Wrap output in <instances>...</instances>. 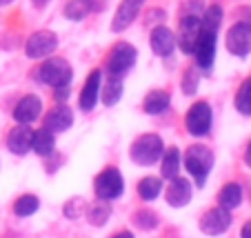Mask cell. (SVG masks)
<instances>
[{
	"instance_id": "obj_1",
	"label": "cell",
	"mask_w": 251,
	"mask_h": 238,
	"mask_svg": "<svg viewBox=\"0 0 251 238\" xmlns=\"http://www.w3.org/2000/svg\"><path fill=\"white\" fill-rule=\"evenodd\" d=\"M182 165L189 172V176L194 178L196 185L204 187L213 167V152L207 145H191L185 152V156H182Z\"/></svg>"
},
{
	"instance_id": "obj_2",
	"label": "cell",
	"mask_w": 251,
	"mask_h": 238,
	"mask_svg": "<svg viewBox=\"0 0 251 238\" xmlns=\"http://www.w3.org/2000/svg\"><path fill=\"white\" fill-rule=\"evenodd\" d=\"M162 154H165V143H162L160 136L158 133H142V136H138L133 140L129 156H131V160L136 165L151 167L156 162H160Z\"/></svg>"
},
{
	"instance_id": "obj_3",
	"label": "cell",
	"mask_w": 251,
	"mask_h": 238,
	"mask_svg": "<svg viewBox=\"0 0 251 238\" xmlns=\"http://www.w3.org/2000/svg\"><path fill=\"white\" fill-rule=\"evenodd\" d=\"M36 78L45 85L53 87V89H65V87H69L71 78H74V69L65 58H45Z\"/></svg>"
},
{
	"instance_id": "obj_4",
	"label": "cell",
	"mask_w": 251,
	"mask_h": 238,
	"mask_svg": "<svg viewBox=\"0 0 251 238\" xmlns=\"http://www.w3.org/2000/svg\"><path fill=\"white\" fill-rule=\"evenodd\" d=\"M94 191H96V196H98V200H102V203H111V200L120 198L125 191L123 174H120L116 167L102 169L94 181Z\"/></svg>"
},
{
	"instance_id": "obj_5",
	"label": "cell",
	"mask_w": 251,
	"mask_h": 238,
	"mask_svg": "<svg viewBox=\"0 0 251 238\" xmlns=\"http://www.w3.org/2000/svg\"><path fill=\"white\" fill-rule=\"evenodd\" d=\"M136 58H138V52L133 45L129 43H118L111 47L109 56L104 60V69H107V76H120L123 78L125 74L136 65Z\"/></svg>"
},
{
	"instance_id": "obj_6",
	"label": "cell",
	"mask_w": 251,
	"mask_h": 238,
	"mask_svg": "<svg viewBox=\"0 0 251 238\" xmlns=\"http://www.w3.org/2000/svg\"><path fill=\"white\" fill-rule=\"evenodd\" d=\"M211 120H213L211 105H209L207 100H198V103H194V105L189 107V111H187L185 127L191 136L202 138V136L209 133V129H211Z\"/></svg>"
},
{
	"instance_id": "obj_7",
	"label": "cell",
	"mask_w": 251,
	"mask_h": 238,
	"mask_svg": "<svg viewBox=\"0 0 251 238\" xmlns=\"http://www.w3.org/2000/svg\"><path fill=\"white\" fill-rule=\"evenodd\" d=\"M58 49V36L49 29H40L33 31L25 43V53L31 60H40V58H49Z\"/></svg>"
},
{
	"instance_id": "obj_8",
	"label": "cell",
	"mask_w": 251,
	"mask_h": 238,
	"mask_svg": "<svg viewBox=\"0 0 251 238\" xmlns=\"http://www.w3.org/2000/svg\"><path fill=\"white\" fill-rule=\"evenodd\" d=\"M225 45L227 52L233 53L236 58H247L251 53V23H236L229 27L227 36H225Z\"/></svg>"
},
{
	"instance_id": "obj_9",
	"label": "cell",
	"mask_w": 251,
	"mask_h": 238,
	"mask_svg": "<svg viewBox=\"0 0 251 238\" xmlns=\"http://www.w3.org/2000/svg\"><path fill=\"white\" fill-rule=\"evenodd\" d=\"M200 33H202V23L198 16H182L180 25H178V36H176V45L180 47V52L194 53L196 43H198Z\"/></svg>"
},
{
	"instance_id": "obj_10",
	"label": "cell",
	"mask_w": 251,
	"mask_h": 238,
	"mask_svg": "<svg viewBox=\"0 0 251 238\" xmlns=\"http://www.w3.org/2000/svg\"><path fill=\"white\" fill-rule=\"evenodd\" d=\"M229 227H231V212L223 210V207H211L200 218V229L207 236H220Z\"/></svg>"
},
{
	"instance_id": "obj_11",
	"label": "cell",
	"mask_w": 251,
	"mask_h": 238,
	"mask_svg": "<svg viewBox=\"0 0 251 238\" xmlns=\"http://www.w3.org/2000/svg\"><path fill=\"white\" fill-rule=\"evenodd\" d=\"M216 49H218V33L202 31L200 33L196 49L191 56L196 58V67L200 69H211V65L216 62Z\"/></svg>"
},
{
	"instance_id": "obj_12",
	"label": "cell",
	"mask_w": 251,
	"mask_h": 238,
	"mask_svg": "<svg viewBox=\"0 0 251 238\" xmlns=\"http://www.w3.org/2000/svg\"><path fill=\"white\" fill-rule=\"evenodd\" d=\"M43 116V100L36 94L23 96L14 107V120L16 125H31Z\"/></svg>"
},
{
	"instance_id": "obj_13",
	"label": "cell",
	"mask_w": 251,
	"mask_h": 238,
	"mask_svg": "<svg viewBox=\"0 0 251 238\" xmlns=\"http://www.w3.org/2000/svg\"><path fill=\"white\" fill-rule=\"evenodd\" d=\"M191 194H194L191 183L187 181V178H182V176H176V178H171L169 185H167L165 200H167V205L169 207L180 210V207H187L191 203Z\"/></svg>"
},
{
	"instance_id": "obj_14",
	"label": "cell",
	"mask_w": 251,
	"mask_h": 238,
	"mask_svg": "<svg viewBox=\"0 0 251 238\" xmlns=\"http://www.w3.org/2000/svg\"><path fill=\"white\" fill-rule=\"evenodd\" d=\"M142 7H145V0H123L114 14V20H111V31L120 33L127 27H131Z\"/></svg>"
},
{
	"instance_id": "obj_15",
	"label": "cell",
	"mask_w": 251,
	"mask_h": 238,
	"mask_svg": "<svg viewBox=\"0 0 251 238\" xmlns=\"http://www.w3.org/2000/svg\"><path fill=\"white\" fill-rule=\"evenodd\" d=\"M100 85H102V72L94 69V72L87 76L85 85H82V91H80V98H78V105H80L82 111H94V107L98 105Z\"/></svg>"
},
{
	"instance_id": "obj_16",
	"label": "cell",
	"mask_w": 251,
	"mask_h": 238,
	"mask_svg": "<svg viewBox=\"0 0 251 238\" xmlns=\"http://www.w3.org/2000/svg\"><path fill=\"white\" fill-rule=\"evenodd\" d=\"M31 140H33V129L29 125H16L7 136V149L16 156H25L31 152Z\"/></svg>"
},
{
	"instance_id": "obj_17",
	"label": "cell",
	"mask_w": 251,
	"mask_h": 238,
	"mask_svg": "<svg viewBox=\"0 0 251 238\" xmlns=\"http://www.w3.org/2000/svg\"><path fill=\"white\" fill-rule=\"evenodd\" d=\"M149 45H151V49H153L156 56L167 58V56H171L174 49H176V36L169 27L158 25V27H153L151 36H149Z\"/></svg>"
},
{
	"instance_id": "obj_18",
	"label": "cell",
	"mask_w": 251,
	"mask_h": 238,
	"mask_svg": "<svg viewBox=\"0 0 251 238\" xmlns=\"http://www.w3.org/2000/svg\"><path fill=\"white\" fill-rule=\"evenodd\" d=\"M74 125V111L67 105H56L53 109H49V114L45 116V129H49L51 133H62Z\"/></svg>"
},
{
	"instance_id": "obj_19",
	"label": "cell",
	"mask_w": 251,
	"mask_h": 238,
	"mask_svg": "<svg viewBox=\"0 0 251 238\" xmlns=\"http://www.w3.org/2000/svg\"><path fill=\"white\" fill-rule=\"evenodd\" d=\"M169 105H171V96H169V91H165V89L149 91V94L145 96V100H142V109L149 116L165 114V111L169 109Z\"/></svg>"
},
{
	"instance_id": "obj_20",
	"label": "cell",
	"mask_w": 251,
	"mask_h": 238,
	"mask_svg": "<svg viewBox=\"0 0 251 238\" xmlns=\"http://www.w3.org/2000/svg\"><path fill=\"white\" fill-rule=\"evenodd\" d=\"M180 167H182L180 149H176V147L165 149V154H162V158H160V178L171 181V178L180 176Z\"/></svg>"
},
{
	"instance_id": "obj_21",
	"label": "cell",
	"mask_w": 251,
	"mask_h": 238,
	"mask_svg": "<svg viewBox=\"0 0 251 238\" xmlns=\"http://www.w3.org/2000/svg\"><path fill=\"white\" fill-rule=\"evenodd\" d=\"M53 149H56V133H51L45 127L36 129L31 140V152H36L38 156H51Z\"/></svg>"
},
{
	"instance_id": "obj_22",
	"label": "cell",
	"mask_w": 251,
	"mask_h": 238,
	"mask_svg": "<svg viewBox=\"0 0 251 238\" xmlns=\"http://www.w3.org/2000/svg\"><path fill=\"white\" fill-rule=\"evenodd\" d=\"M242 205V187L238 183H227L223 189L218 191V207L231 212Z\"/></svg>"
},
{
	"instance_id": "obj_23",
	"label": "cell",
	"mask_w": 251,
	"mask_h": 238,
	"mask_svg": "<svg viewBox=\"0 0 251 238\" xmlns=\"http://www.w3.org/2000/svg\"><path fill=\"white\" fill-rule=\"evenodd\" d=\"M100 98L107 107H114L123 98V78L120 76H107L104 89H100Z\"/></svg>"
},
{
	"instance_id": "obj_24",
	"label": "cell",
	"mask_w": 251,
	"mask_h": 238,
	"mask_svg": "<svg viewBox=\"0 0 251 238\" xmlns=\"http://www.w3.org/2000/svg\"><path fill=\"white\" fill-rule=\"evenodd\" d=\"M136 191H138V196H140V200H156L162 191V178H158V176L140 178Z\"/></svg>"
},
{
	"instance_id": "obj_25",
	"label": "cell",
	"mask_w": 251,
	"mask_h": 238,
	"mask_svg": "<svg viewBox=\"0 0 251 238\" xmlns=\"http://www.w3.org/2000/svg\"><path fill=\"white\" fill-rule=\"evenodd\" d=\"M38 210H40V198L33 194L20 196L14 203V214L18 216V218H29V216H33Z\"/></svg>"
},
{
	"instance_id": "obj_26",
	"label": "cell",
	"mask_w": 251,
	"mask_h": 238,
	"mask_svg": "<svg viewBox=\"0 0 251 238\" xmlns=\"http://www.w3.org/2000/svg\"><path fill=\"white\" fill-rule=\"evenodd\" d=\"M94 9V2L91 0H69L65 5V18L67 20H82L91 14Z\"/></svg>"
},
{
	"instance_id": "obj_27",
	"label": "cell",
	"mask_w": 251,
	"mask_h": 238,
	"mask_svg": "<svg viewBox=\"0 0 251 238\" xmlns=\"http://www.w3.org/2000/svg\"><path fill=\"white\" fill-rule=\"evenodd\" d=\"M109 216H111V205L109 203L98 200V203H94V205L87 207V220H89L94 227H102V225L109 220Z\"/></svg>"
},
{
	"instance_id": "obj_28",
	"label": "cell",
	"mask_w": 251,
	"mask_h": 238,
	"mask_svg": "<svg viewBox=\"0 0 251 238\" xmlns=\"http://www.w3.org/2000/svg\"><path fill=\"white\" fill-rule=\"evenodd\" d=\"M223 7L220 5H211L204 9L202 18H200V23H202V31H211V33H218L220 29V23H223Z\"/></svg>"
},
{
	"instance_id": "obj_29",
	"label": "cell",
	"mask_w": 251,
	"mask_h": 238,
	"mask_svg": "<svg viewBox=\"0 0 251 238\" xmlns=\"http://www.w3.org/2000/svg\"><path fill=\"white\" fill-rule=\"evenodd\" d=\"M236 109L242 116H251V78H247L236 94Z\"/></svg>"
},
{
	"instance_id": "obj_30",
	"label": "cell",
	"mask_w": 251,
	"mask_h": 238,
	"mask_svg": "<svg viewBox=\"0 0 251 238\" xmlns=\"http://www.w3.org/2000/svg\"><path fill=\"white\" fill-rule=\"evenodd\" d=\"M133 225L140 229H145V232H149V229H156L158 227V216L156 212L151 210H140L133 214Z\"/></svg>"
},
{
	"instance_id": "obj_31",
	"label": "cell",
	"mask_w": 251,
	"mask_h": 238,
	"mask_svg": "<svg viewBox=\"0 0 251 238\" xmlns=\"http://www.w3.org/2000/svg\"><path fill=\"white\" fill-rule=\"evenodd\" d=\"M182 91H185L187 96H194L196 91H198L200 87V76H198V67H189V69H185V74H182V82H180Z\"/></svg>"
},
{
	"instance_id": "obj_32",
	"label": "cell",
	"mask_w": 251,
	"mask_h": 238,
	"mask_svg": "<svg viewBox=\"0 0 251 238\" xmlns=\"http://www.w3.org/2000/svg\"><path fill=\"white\" fill-rule=\"evenodd\" d=\"M85 210L87 207H85V203H82V198H71L69 203L65 205V216L67 218H71V220H76Z\"/></svg>"
},
{
	"instance_id": "obj_33",
	"label": "cell",
	"mask_w": 251,
	"mask_h": 238,
	"mask_svg": "<svg viewBox=\"0 0 251 238\" xmlns=\"http://www.w3.org/2000/svg\"><path fill=\"white\" fill-rule=\"evenodd\" d=\"M240 238H251V220H247L240 229Z\"/></svg>"
},
{
	"instance_id": "obj_34",
	"label": "cell",
	"mask_w": 251,
	"mask_h": 238,
	"mask_svg": "<svg viewBox=\"0 0 251 238\" xmlns=\"http://www.w3.org/2000/svg\"><path fill=\"white\" fill-rule=\"evenodd\" d=\"M242 160H245V165L251 169V143L247 145V149H245V156H242Z\"/></svg>"
},
{
	"instance_id": "obj_35",
	"label": "cell",
	"mask_w": 251,
	"mask_h": 238,
	"mask_svg": "<svg viewBox=\"0 0 251 238\" xmlns=\"http://www.w3.org/2000/svg\"><path fill=\"white\" fill-rule=\"evenodd\" d=\"M111 238H136V236H133L131 232H118L116 236H111Z\"/></svg>"
},
{
	"instance_id": "obj_36",
	"label": "cell",
	"mask_w": 251,
	"mask_h": 238,
	"mask_svg": "<svg viewBox=\"0 0 251 238\" xmlns=\"http://www.w3.org/2000/svg\"><path fill=\"white\" fill-rule=\"evenodd\" d=\"M31 2H33V7H45L49 0H31Z\"/></svg>"
},
{
	"instance_id": "obj_37",
	"label": "cell",
	"mask_w": 251,
	"mask_h": 238,
	"mask_svg": "<svg viewBox=\"0 0 251 238\" xmlns=\"http://www.w3.org/2000/svg\"><path fill=\"white\" fill-rule=\"evenodd\" d=\"M14 0H0V7H7V5H11Z\"/></svg>"
}]
</instances>
